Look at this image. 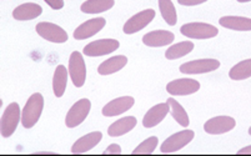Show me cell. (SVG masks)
Segmentation results:
<instances>
[{
  "mask_svg": "<svg viewBox=\"0 0 251 156\" xmlns=\"http://www.w3.org/2000/svg\"><path fill=\"white\" fill-rule=\"evenodd\" d=\"M120 48V43L115 39H100V40L91 41L84 48L83 52L86 56L95 58V56H104L114 52Z\"/></svg>",
  "mask_w": 251,
  "mask_h": 156,
  "instance_id": "obj_8",
  "label": "cell"
},
{
  "mask_svg": "<svg viewBox=\"0 0 251 156\" xmlns=\"http://www.w3.org/2000/svg\"><path fill=\"white\" fill-rule=\"evenodd\" d=\"M239 3H248V1H251V0H236Z\"/></svg>",
  "mask_w": 251,
  "mask_h": 156,
  "instance_id": "obj_33",
  "label": "cell"
},
{
  "mask_svg": "<svg viewBox=\"0 0 251 156\" xmlns=\"http://www.w3.org/2000/svg\"><path fill=\"white\" fill-rule=\"evenodd\" d=\"M43 13V8L36 3H25L17 6L13 10V18L15 20L25 22V20H33L40 17Z\"/></svg>",
  "mask_w": 251,
  "mask_h": 156,
  "instance_id": "obj_18",
  "label": "cell"
},
{
  "mask_svg": "<svg viewBox=\"0 0 251 156\" xmlns=\"http://www.w3.org/2000/svg\"><path fill=\"white\" fill-rule=\"evenodd\" d=\"M69 75L74 86L81 88L85 84L86 79V65L83 55L79 52H73L69 59Z\"/></svg>",
  "mask_w": 251,
  "mask_h": 156,
  "instance_id": "obj_9",
  "label": "cell"
},
{
  "mask_svg": "<svg viewBox=\"0 0 251 156\" xmlns=\"http://www.w3.org/2000/svg\"><path fill=\"white\" fill-rule=\"evenodd\" d=\"M195 136V132L193 130H182V131L176 132V134L171 135L160 146V151L163 154H171L176 153V151L181 150L182 148L191 143Z\"/></svg>",
  "mask_w": 251,
  "mask_h": 156,
  "instance_id": "obj_5",
  "label": "cell"
},
{
  "mask_svg": "<svg viewBox=\"0 0 251 156\" xmlns=\"http://www.w3.org/2000/svg\"><path fill=\"white\" fill-rule=\"evenodd\" d=\"M194 50L193 41H180L177 44L171 45L165 52V58L168 60H176V59L182 58L185 55H188Z\"/></svg>",
  "mask_w": 251,
  "mask_h": 156,
  "instance_id": "obj_24",
  "label": "cell"
},
{
  "mask_svg": "<svg viewBox=\"0 0 251 156\" xmlns=\"http://www.w3.org/2000/svg\"><path fill=\"white\" fill-rule=\"evenodd\" d=\"M235 126H236V121H235L234 118L221 115L207 120L204 124V130L205 132L210 135H221L231 131Z\"/></svg>",
  "mask_w": 251,
  "mask_h": 156,
  "instance_id": "obj_12",
  "label": "cell"
},
{
  "mask_svg": "<svg viewBox=\"0 0 251 156\" xmlns=\"http://www.w3.org/2000/svg\"><path fill=\"white\" fill-rule=\"evenodd\" d=\"M22 121V112L18 103H11L4 110L0 119V134L3 137H10L17 130V126Z\"/></svg>",
  "mask_w": 251,
  "mask_h": 156,
  "instance_id": "obj_2",
  "label": "cell"
},
{
  "mask_svg": "<svg viewBox=\"0 0 251 156\" xmlns=\"http://www.w3.org/2000/svg\"><path fill=\"white\" fill-rule=\"evenodd\" d=\"M134 104H135V100H134L133 96H120V98L114 99L105 105L101 110V114L104 116H108V118L122 115L127 110L131 109Z\"/></svg>",
  "mask_w": 251,
  "mask_h": 156,
  "instance_id": "obj_13",
  "label": "cell"
},
{
  "mask_svg": "<svg viewBox=\"0 0 251 156\" xmlns=\"http://www.w3.org/2000/svg\"><path fill=\"white\" fill-rule=\"evenodd\" d=\"M175 40V35L168 30H154L143 36V43L150 48H161L170 45Z\"/></svg>",
  "mask_w": 251,
  "mask_h": 156,
  "instance_id": "obj_16",
  "label": "cell"
},
{
  "mask_svg": "<svg viewBox=\"0 0 251 156\" xmlns=\"http://www.w3.org/2000/svg\"><path fill=\"white\" fill-rule=\"evenodd\" d=\"M91 109V103L89 99H80L79 102L75 103L70 110L68 111L67 118H65V124L69 129L73 128H76V126L80 125L84 120L86 119V116L89 115Z\"/></svg>",
  "mask_w": 251,
  "mask_h": 156,
  "instance_id": "obj_7",
  "label": "cell"
},
{
  "mask_svg": "<svg viewBox=\"0 0 251 156\" xmlns=\"http://www.w3.org/2000/svg\"><path fill=\"white\" fill-rule=\"evenodd\" d=\"M169 111H170V105H169L168 102L155 105L151 109L148 110L145 116H144L143 126L147 128V129H150V128H154V126L159 125L165 119Z\"/></svg>",
  "mask_w": 251,
  "mask_h": 156,
  "instance_id": "obj_15",
  "label": "cell"
},
{
  "mask_svg": "<svg viewBox=\"0 0 251 156\" xmlns=\"http://www.w3.org/2000/svg\"><path fill=\"white\" fill-rule=\"evenodd\" d=\"M199 89L200 82L196 81L195 79H189V78L173 80L166 85V91L173 96L191 95L199 91Z\"/></svg>",
  "mask_w": 251,
  "mask_h": 156,
  "instance_id": "obj_11",
  "label": "cell"
},
{
  "mask_svg": "<svg viewBox=\"0 0 251 156\" xmlns=\"http://www.w3.org/2000/svg\"><path fill=\"white\" fill-rule=\"evenodd\" d=\"M44 1L54 10H60L64 6V0H44Z\"/></svg>",
  "mask_w": 251,
  "mask_h": 156,
  "instance_id": "obj_30",
  "label": "cell"
},
{
  "mask_svg": "<svg viewBox=\"0 0 251 156\" xmlns=\"http://www.w3.org/2000/svg\"><path fill=\"white\" fill-rule=\"evenodd\" d=\"M229 77L231 80H245L251 78V59H246L232 66Z\"/></svg>",
  "mask_w": 251,
  "mask_h": 156,
  "instance_id": "obj_26",
  "label": "cell"
},
{
  "mask_svg": "<svg viewBox=\"0 0 251 156\" xmlns=\"http://www.w3.org/2000/svg\"><path fill=\"white\" fill-rule=\"evenodd\" d=\"M127 64V58L124 55H118V56H111V58L106 59L105 61H102L101 64L98 68V73L100 75H111L115 74V73L120 72L123 68Z\"/></svg>",
  "mask_w": 251,
  "mask_h": 156,
  "instance_id": "obj_20",
  "label": "cell"
},
{
  "mask_svg": "<svg viewBox=\"0 0 251 156\" xmlns=\"http://www.w3.org/2000/svg\"><path fill=\"white\" fill-rule=\"evenodd\" d=\"M115 5V0H86L81 4L80 10L85 14H100Z\"/></svg>",
  "mask_w": 251,
  "mask_h": 156,
  "instance_id": "obj_23",
  "label": "cell"
},
{
  "mask_svg": "<svg viewBox=\"0 0 251 156\" xmlns=\"http://www.w3.org/2000/svg\"><path fill=\"white\" fill-rule=\"evenodd\" d=\"M154 9H147V10L140 11V13L133 15V17L125 23L124 26H123V31H124L125 34H127V35L138 33V31L143 30L145 26H148V25L154 20Z\"/></svg>",
  "mask_w": 251,
  "mask_h": 156,
  "instance_id": "obj_10",
  "label": "cell"
},
{
  "mask_svg": "<svg viewBox=\"0 0 251 156\" xmlns=\"http://www.w3.org/2000/svg\"><path fill=\"white\" fill-rule=\"evenodd\" d=\"M237 154H239V155H244V154H251V145L240 149V150L237 151Z\"/></svg>",
  "mask_w": 251,
  "mask_h": 156,
  "instance_id": "obj_32",
  "label": "cell"
},
{
  "mask_svg": "<svg viewBox=\"0 0 251 156\" xmlns=\"http://www.w3.org/2000/svg\"><path fill=\"white\" fill-rule=\"evenodd\" d=\"M168 103L169 105H170L171 116L174 118V120L176 121L180 126H182V128H188L189 124H190V120H189L186 110H185L174 98H169Z\"/></svg>",
  "mask_w": 251,
  "mask_h": 156,
  "instance_id": "obj_25",
  "label": "cell"
},
{
  "mask_svg": "<svg viewBox=\"0 0 251 156\" xmlns=\"http://www.w3.org/2000/svg\"><path fill=\"white\" fill-rule=\"evenodd\" d=\"M105 24H106V20L104 18H94V19H90L79 25L74 30L73 35H74L75 40H85V39L91 38L99 33L105 26Z\"/></svg>",
  "mask_w": 251,
  "mask_h": 156,
  "instance_id": "obj_14",
  "label": "cell"
},
{
  "mask_svg": "<svg viewBox=\"0 0 251 156\" xmlns=\"http://www.w3.org/2000/svg\"><path fill=\"white\" fill-rule=\"evenodd\" d=\"M180 33L190 39H211L219 34L218 27L206 23H188L180 27Z\"/></svg>",
  "mask_w": 251,
  "mask_h": 156,
  "instance_id": "obj_3",
  "label": "cell"
},
{
  "mask_svg": "<svg viewBox=\"0 0 251 156\" xmlns=\"http://www.w3.org/2000/svg\"><path fill=\"white\" fill-rule=\"evenodd\" d=\"M68 75H69V70L64 65H58L54 72V77H52V91L56 98H61L65 93L68 85Z\"/></svg>",
  "mask_w": 251,
  "mask_h": 156,
  "instance_id": "obj_21",
  "label": "cell"
},
{
  "mask_svg": "<svg viewBox=\"0 0 251 156\" xmlns=\"http://www.w3.org/2000/svg\"><path fill=\"white\" fill-rule=\"evenodd\" d=\"M159 9H160L161 17L168 23V25L174 26L177 22V14L173 1L171 0H159Z\"/></svg>",
  "mask_w": 251,
  "mask_h": 156,
  "instance_id": "obj_27",
  "label": "cell"
},
{
  "mask_svg": "<svg viewBox=\"0 0 251 156\" xmlns=\"http://www.w3.org/2000/svg\"><path fill=\"white\" fill-rule=\"evenodd\" d=\"M102 154L104 155H120L122 154V148L118 144H111L110 146H108V148L102 151Z\"/></svg>",
  "mask_w": 251,
  "mask_h": 156,
  "instance_id": "obj_29",
  "label": "cell"
},
{
  "mask_svg": "<svg viewBox=\"0 0 251 156\" xmlns=\"http://www.w3.org/2000/svg\"><path fill=\"white\" fill-rule=\"evenodd\" d=\"M249 135H251V126L249 128Z\"/></svg>",
  "mask_w": 251,
  "mask_h": 156,
  "instance_id": "obj_34",
  "label": "cell"
},
{
  "mask_svg": "<svg viewBox=\"0 0 251 156\" xmlns=\"http://www.w3.org/2000/svg\"><path fill=\"white\" fill-rule=\"evenodd\" d=\"M220 68V61L216 59H199L184 63L180 65V73L185 75H196L206 74V73L214 72Z\"/></svg>",
  "mask_w": 251,
  "mask_h": 156,
  "instance_id": "obj_6",
  "label": "cell"
},
{
  "mask_svg": "<svg viewBox=\"0 0 251 156\" xmlns=\"http://www.w3.org/2000/svg\"><path fill=\"white\" fill-rule=\"evenodd\" d=\"M102 134L100 131H93L90 134H86L81 136L80 139H77L72 146V153L73 154H84L86 151L94 149L98 144L101 141Z\"/></svg>",
  "mask_w": 251,
  "mask_h": 156,
  "instance_id": "obj_17",
  "label": "cell"
},
{
  "mask_svg": "<svg viewBox=\"0 0 251 156\" xmlns=\"http://www.w3.org/2000/svg\"><path fill=\"white\" fill-rule=\"evenodd\" d=\"M138 124V120H136L135 116H125V118L119 119L115 123L111 124L108 129L109 136L111 137H118L123 136L126 132L131 131Z\"/></svg>",
  "mask_w": 251,
  "mask_h": 156,
  "instance_id": "obj_19",
  "label": "cell"
},
{
  "mask_svg": "<svg viewBox=\"0 0 251 156\" xmlns=\"http://www.w3.org/2000/svg\"><path fill=\"white\" fill-rule=\"evenodd\" d=\"M159 140L156 136H150L147 140H144L139 146H136L133 150V155H150L155 151Z\"/></svg>",
  "mask_w": 251,
  "mask_h": 156,
  "instance_id": "obj_28",
  "label": "cell"
},
{
  "mask_svg": "<svg viewBox=\"0 0 251 156\" xmlns=\"http://www.w3.org/2000/svg\"><path fill=\"white\" fill-rule=\"evenodd\" d=\"M221 26L236 31H251V19L245 17H223L219 20Z\"/></svg>",
  "mask_w": 251,
  "mask_h": 156,
  "instance_id": "obj_22",
  "label": "cell"
},
{
  "mask_svg": "<svg viewBox=\"0 0 251 156\" xmlns=\"http://www.w3.org/2000/svg\"><path fill=\"white\" fill-rule=\"evenodd\" d=\"M207 0H177V3L180 5L184 6H195V5H200V4L205 3Z\"/></svg>",
  "mask_w": 251,
  "mask_h": 156,
  "instance_id": "obj_31",
  "label": "cell"
},
{
  "mask_svg": "<svg viewBox=\"0 0 251 156\" xmlns=\"http://www.w3.org/2000/svg\"><path fill=\"white\" fill-rule=\"evenodd\" d=\"M44 109V98L42 94L35 93L28 99L22 111V125L25 129H31L39 121Z\"/></svg>",
  "mask_w": 251,
  "mask_h": 156,
  "instance_id": "obj_1",
  "label": "cell"
},
{
  "mask_svg": "<svg viewBox=\"0 0 251 156\" xmlns=\"http://www.w3.org/2000/svg\"><path fill=\"white\" fill-rule=\"evenodd\" d=\"M35 30L43 39L50 41V43H55V44H63V43L68 41V38H69L68 33L64 30L63 27L56 24H52V23H39V24H36Z\"/></svg>",
  "mask_w": 251,
  "mask_h": 156,
  "instance_id": "obj_4",
  "label": "cell"
}]
</instances>
